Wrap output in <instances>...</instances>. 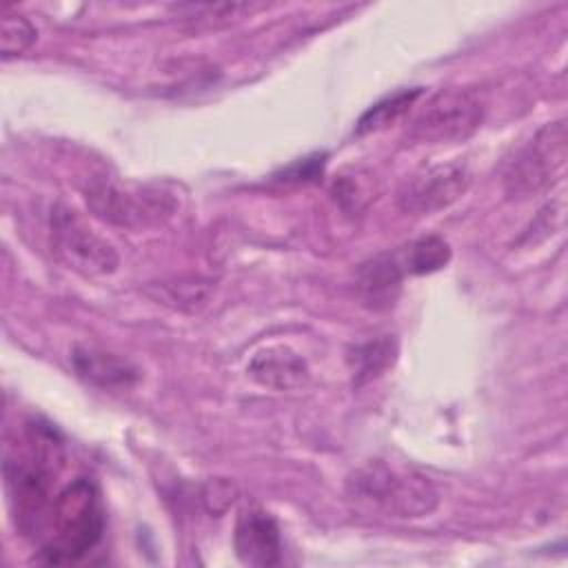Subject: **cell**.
I'll use <instances>...</instances> for the list:
<instances>
[{
	"instance_id": "5",
	"label": "cell",
	"mask_w": 568,
	"mask_h": 568,
	"mask_svg": "<svg viewBox=\"0 0 568 568\" xmlns=\"http://www.w3.org/2000/svg\"><path fill=\"white\" fill-rule=\"evenodd\" d=\"M484 120L481 100L468 89H448L433 95L415 115L408 138L424 144L462 142L473 135Z\"/></svg>"
},
{
	"instance_id": "10",
	"label": "cell",
	"mask_w": 568,
	"mask_h": 568,
	"mask_svg": "<svg viewBox=\"0 0 568 568\" xmlns=\"http://www.w3.org/2000/svg\"><path fill=\"white\" fill-rule=\"evenodd\" d=\"M71 364L78 377L102 390H124L140 379L135 364L93 346H78L71 355Z\"/></svg>"
},
{
	"instance_id": "15",
	"label": "cell",
	"mask_w": 568,
	"mask_h": 568,
	"mask_svg": "<svg viewBox=\"0 0 568 568\" xmlns=\"http://www.w3.org/2000/svg\"><path fill=\"white\" fill-rule=\"evenodd\" d=\"M395 257H397L404 273L424 275V273L439 271L448 264L450 246L442 237L428 235V237L410 242L399 253H395Z\"/></svg>"
},
{
	"instance_id": "8",
	"label": "cell",
	"mask_w": 568,
	"mask_h": 568,
	"mask_svg": "<svg viewBox=\"0 0 568 568\" xmlns=\"http://www.w3.org/2000/svg\"><path fill=\"white\" fill-rule=\"evenodd\" d=\"M87 202L98 217L120 226H135L158 220L162 213L171 211V206H164V197H158V193H131L111 182H93L87 189Z\"/></svg>"
},
{
	"instance_id": "3",
	"label": "cell",
	"mask_w": 568,
	"mask_h": 568,
	"mask_svg": "<svg viewBox=\"0 0 568 568\" xmlns=\"http://www.w3.org/2000/svg\"><path fill=\"white\" fill-rule=\"evenodd\" d=\"M348 493L395 517H424L437 506V493L426 477L386 462H371L355 470Z\"/></svg>"
},
{
	"instance_id": "9",
	"label": "cell",
	"mask_w": 568,
	"mask_h": 568,
	"mask_svg": "<svg viewBox=\"0 0 568 568\" xmlns=\"http://www.w3.org/2000/svg\"><path fill=\"white\" fill-rule=\"evenodd\" d=\"M235 555L248 566H277L282 561V537L275 519L262 508H244L233 532Z\"/></svg>"
},
{
	"instance_id": "17",
	"label": "cell",
	"mask_w": 568,
	"mask_h": 568,
	"mask_svg": "<svg viewBox=\"0 0 568 568\" xmlns=\"http://www.w3.org/2000/svg\"><path fill=\"white\" fill-rule=\"evenodd\" d=\"M322 166H324V155H308V158H302V160L293 162L286 171H282L280 180H284V182H308V180H315L322 173Z\"/></svg>"
},
{
	"instance_id": "14",
	"label": "cell",
	"mask_w": 568,
	"mask_h": 568,
	"mask_svg": "<svg viewBox=\"0 0 568 568\" xmlns=\"http://www.w3.org/2000/svg\"><path fill=\"white\" fill-rule=\"evenodd\" d=\"M395 357H397V342L388 335L355 346L353 353L348 355L355 386L382 375L388 366H393Z\"/></svg>"
},
{
	"instance_id": "4",
	"label": "cell",
	"mask_w": 568,
	"mask_h": 568,
	"mask_svg": "<svg viewBox=\"0 0 568 568\" xmlns=\"http://www.w3.org/2000/svg\"><path fill=\"white\" fill-rule=\"evenodd\" d=\"M566 164V122L544 124L519 151L504 175V191L510 200H524L548 189Z\"/></svg>"
},
{
	"instance_id": "1",
	"label": "cell",
	"mask_w": 568,
	"mask_h": 568,
	"mask_svg": "<svg viewBox=\"0 0 568 568\" xmlns=\"http://www.w3.org/2000/svg\"><path fill=\"white\" fill-rule=\"evenodd\" d=\"M62 464V444L44 424L27 426L22 442L4 455V481L18 526L24 535L44 532L55 495L51 486Z\"/></svg>"
},
{
	"instance_id": "11",
	"label": "cell",
	"mask_w": 568,
	"mask_h": 568,
	"mask_svg": "<svg viewBox=\"0 0 568 568\" xmlns=\"http://www.w3.org/2000/svg\"><path fill=\"white\" fill-rule=\"evenodd\" d=\"M246 371L257 384L275 390L300 388L311 375L304 357L288 346H268L257 351Z\"/></svg>"
},
{
	"instance_id": "12",
	"label": "cell",
	"mask_w": 568,
	"mask_h": 568,
	"mask_svg": "<svg viewBox=\"0 0 568 568\" xmlns=\"http://www.w3.org/2000/svg\"><path fill=\"white\" fill-rule=\"evenodd\" d=\"M404 277V271L395 257L390 255H377L368 262H364L357 271V286L373 308H382L393 304L399 282Z\"/></svg>"
},
{
	"instance_id": "16",
	"label": "cell",
	"mask_w": 568,
	"mask_h": 568,
	"mask_svg": "<svg viewBox=\"0 0 568 568\" xmlns=\"http://www.w3.org/2000/svg\"><path fill=\"white\" fill-rule=\"evenodd\" d=\"M38 31L36 27L22 18V16H4L2 18V36H0V51L4 58L11 55H20L22 51H27L33 40H36Z\"/></svg>"
},
{
	"instance_id": "7",
	"label": "cell",
	"mask_w": 568,
	"mask_h": 568,
	"mask_svg": "<svg viewBox=\"0 0 568 568\" xmlns=\"http://www.w3.org/2000/svg\"><path fill=\"white\" fill-rule=\"evenodd\" d=\"M470 175L462 164H433L413 173L397 193V204L404 213H435L453 204L466 193Z\"/></svg>"
},
{
	"instance_id": "6",
	"label": "cell",
	"mask_w": 568,
	"mask_h": 568,
	"mask_svg": "<svg viewBox=\"0 0 568 568\" xmlns=\"http://www.w3.org/2000/svg\"><path fill=\"white\" fill-rule=\"evenodd\" d=\"M51 235L60 260L87 277L109 275L115 271L120 257L111 242L93 233L75 211L55 206L51 213Z\"/></svg>"
},
{
	"instance_id": "2",
	"label": "cell",
	"mask_w": 568,
	"mask_h": 568,
	"mask_svg": "<svg viewBox=\"0 0 568 568\" xmlns=\"http://www.w3.org/2000/svg\"><path fill=\"white\" fill-rule=\"evenodd\" d=\"M49 535L42 544V559L47 564H73L91 552L104 532V508L98 486L89 477L69 481L55 493Z\"/></svg>"
},
{
	"instance_id": "13",
	"label": "cell",
	"mask_w": 568,
	"mask_h": 568,
	"mask_svg": "<svg viewBox=\"0 0 568 568\" xmlns=\"http://www.w3.org/2000/svg\"><path fill=\"white\" fill-rule=\"evenodd\" d=\"M422 93H424L422 87H413V89H399L393 95L382 98L379 102H375L371 109L362 113L355 126V135H368L395 124L410 111V106L417 102Z\"/></svg>"
}]
</instances>
